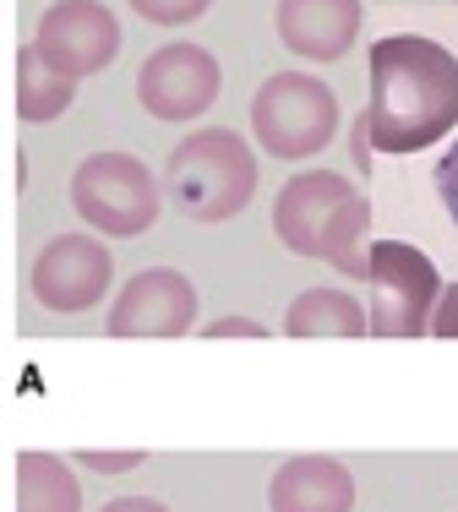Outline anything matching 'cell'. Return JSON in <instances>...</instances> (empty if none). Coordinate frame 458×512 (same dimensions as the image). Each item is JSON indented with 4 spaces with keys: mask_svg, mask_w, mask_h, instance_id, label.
Returning a JSON list of instances; mask_svg holds the SVG:
<instances>
[{
    "mask_svg": "<svg viewBox=\"0 0 458 512\" xmlns=\"http://www.w3.org/2000/svg\"><path fill=\"white\" fill-rule=\"evenodd\" d=\"M366 137L377 153H420L458 126V55L420 33H388L371 44Z\"/></svg>",
    "mask_w": 458,
    "mask_h": 512,
    "instance_id": "obj_1",
    "label": "cell"
},
{
    "mask_svg": "<svg viewBox=\"0 0 458 512\" xmlns=\"http://www.w3.org/2000/svg\"><path fill=\"white\" fill-rule=\"evenodd\" d=\"M371 202L366 191L349 175H333V169H306V175H289L279 202H273V235L284 240L295 256L306 262H328L349 278L371 273Z\"/></svg>",
    "mask_w": 458,
    "mask_h": 512,
    "instance_id": "obj_2",
    "label": "cell"
},
{
    "mask_svg": "<svg viewBox=\"0 0 458 512\" xmlns=\"http://www.w3.org/2000/svg\"><path fill=\"white\" fill-rule=\"evenodd\" d=\"M164 197L191 224H224L257 197V153L240 131L208 126L180 137L164 158Z\"/></svg>",
    "mask_w": 458,
    "mask_h": 512,
    "instance_id": "obj_3",
    "label": "cell"
},
{
    "mask_svg": "<svg viewBox=\"0 0 458 512\" xmlns=\"http://www.w3.org/2000/svg\"><path fill=\"white\" fill-rule=\"evenodd\" d=\"M71 207L88 229L131 240L159 224L164 191H159V175L137 153H88L71 175Z\"/></svg>",
    "mask_w": 458,
    "mask_h": 512,
    "instance_id": "obj_4",
    "label": "cell"
},
{
    "mask_svg": "<svg viewBox=\"0 0 458 512\" xmlns=\"http://www.w3.org/2000/svg\"><path fill=\"white\" fill-rule=\"evenodd\" d=\"M251 131L273 158H311L339 137V93L311 71H279L251 99Z\"/></svg>",
    "mask_w": 458,
    "mask_h": 512,
    "instance_id": "obj_5",
    "label": "cell"
},
{
    "mask_svg": "<svg viewBox=\"0 0 458 512\" xmlns=\"http://www.w3.org/2000/svg\"><path fill=\"white\" fill-rule=\"evenodd\" d=\"M366 273V316L371 338H420L431 333V316L442 300V278L420 246L409 240H371Z\"/></svg>",
    "mask_w": 458,
    "mask_h": 512,
    "instance_id": "obj_6",
    "label": "cell"
},
{
    "mask_svg": "<svg viewBox=\"0 0 458 512\" xmlns=\"http://www.w3.org/2000/svg\"><path fill=\"white\" fill-rule=\"evenodd\" d=\"M219 88H224V71L202 44H164L137 71V104L164 126H186V120L208 115Z\"/></svg>",
    "mask_w": 458,
    "mask_h": 512,
    "instance_id": "obj_7",
    "label": "cell"
},
{
    "mask_svg": "<svg viewBox=\"0 0 458 512\" xmlns=\"http://www.w3.org/2000/svg\"><path fill=\"white\" fill-rule=\"evenodd\" d=\"M33 300L44 311H88L110 295L115 284V256L99 235H55L44 240V251L33 256Z\"/></svg>",
    "mask_w": 458,
    "mask_h": 512,
    "instance_id": "obj_8",
    "label": "cell"
},
{
    "mask_svg": "<svg viewBox=\"0 0 458 512\" xmlns=\"http://www.w3.org/2000/svg\"><path fill=\"white\" fill-rule=\"evenodd\" d=\"M33 44L66 77H99L120 55V22L104 0H55L33 28Z\"/></svg>",
    "mask_w": 458,
    "mask_h": 512,
    "instance_id": "obj_9",
    "label": "cell"
},
{
    "mask_svg": "<svg viewBox=\"0 0 458 512\" xmlns=\"http://www.w3.org/2000/svg\"><path fill=\"white\" fill-rule=\"evenodd\" d=\"M197 322V284L180 267H142L110 306L115 338H180Z\"/></svg>",
    "mask_w": 458,
    "mask_h": 512,
    "instance_id": "obj_10",
    "label": "cell"
},
{
    "mask_svg": "<svg viewBox=\"0 0 458 512\" xmlns=\"http://www.w3.org/2000/svg\"><path fill=\"white\" fill-rule=\"evenodd\" d=\"M273 28L300 60H344L360 39V0H279Z\"/></svg>",
    "mask_w": 458,
    "mask_h": 512,
    "instance_id": "obj_11",
    "label": "cell"
},
{
    "mask_svg": "<svg viewBox=\"0 0 458 512\" xmlns=\"http://www.w3.org/2000/svg\"><path fill=\"white\" fill-rule=\"evenodd\" d=\"M268 507L273 512H355V474L339 458L300 453L273 469Z\"/></svg>",
    "mask_w": 458,
    "mask_h": 512,
    "instance_id": "obj_12",
    "label": "cell"
},
{
    "mask_svg": "<svg viewBox=\"0 0 458 512\" xmlns=\"http://www.w3.org/2000/svg\"><path fill=\"white\" fill-rule=\"evenodd\" d=\"M71 99H77V77L55 71L39 44H22L17 60H11V109H17V120L50 126L71 109Z\"/></svg>",
    "mask_w": 458,
    "mask_h": 512,
    "instance_id": "obj_13",
    "label": "cell"
},
{
    "mask_svg": "<svg viewBox=\"0 0 458 512\" xmlns=\"http://www.w3.org/2000/svg\"><path fill=\"white\" fill-rule=\"evenodd\" d=\"M11 512H82V485L66 458L17 453L11 458Z\"/></svg>",
    "mask_w": 458,
    "mask_h": 512,
    "instance_id": "obj_14",
    "label": "cell"
},
{
    "mask_svg": "<svg viewBox=\"0 0 458 512\" xmlns=\"http://www.w3.org/2000/svg\"><path fill=\"white\" fill-rule=\"evenodd\" d=\"M284 333L289 338H360L371 333V316L344 289H306L284 311Z\"/></svg>",
    "mask_w": 458,
    "mask_h": 512,
    "instance_id": "obj_15",
    "label": "cell"
},
{
    "mask_svg": "<svg viewBox=\"0 0 458 512\" xmlns=\"http://www.w3.org/2000/svg\"><path fill=\"white\" fill-rule=\"evenodd\" d=\"M208 6L213 0H131V11H137L142 22H153V28H186V22H197Z\"/></svg>",
    "mask_w": 458,
    "mask_h": 512,
    "instance_id": "obj_16",
    "label": "cell"
},
{
    "mask_svg": "<svg viewBox=\"0 0 458 512\" xmlns=\"http://www.w3.org/2000/svg\"><path fill=\"white\" fill-rule=\"evenodd\" d=\"M142 458H148V453H137V447H120V453L82 447V453H77V463H82V469H93V474H131V469H142Z\"/></svg>",
    "mask_w": 458,
    "mask_h": 512,
    "instance_id": "obj_17",
    "label": "cell"
},
{
    "mask_svg": "<svg viewBox=\"0 0 458 512\" xmlns=\"http://www.w3.org/2000/svg\"><path fill=\"white\" fill-rule=\"evenodd\" d=\"M437 197L448 207V218L458 224V137H453V148L437 158Z\"/></svg>",
    "mask_w": 458,
    "mask_h": 512,
    "instance_id": "obj_18",
    "label": "cell"
},
{
    "mask_svg": "<svg viewBox=\"0 0 458 512\" xmlns=\"http://www.w3.org/2000/svg\"><path fill=\"white\" fill-rule=\"evenodd\" d=\"M208 338H268V327L257 316H219V322H208Z\"/></svg>",
    "mask_w": 458,
    "mask_h": 512,
    "instance_id": "obj_19",
    "label": "cell"
},
{
    "mask_svg": "<svg viewBox=\"0 0 458 512\" xmlns=\"http://www.w3.org/2000/svg\"><path fill=\"white\" fill-rule=\"evenodd\" d=\"M431 333H437V338H458V284L442 289L437 316H431Z\"/></svg>",
    "mask_w": 458,
    "mask_h": 512,
    "instance_id": "obj_20",
    "label": "cell"
},
{
    "mask_svg": "<svg viewBox=\"0 0 458 512\" xmlns=\"http://www.w3.org/2000/svg\"><path fill=\"white\" fill-rule=\"evenodd\" d=\"M22 191H28V153L11 142L6 148V197H22Z\"/></svg>",
    "mask_w": 458,
    "mask_h": 512,
    "instance_id": "obj_21",
    "label": "cell"
},
{
    "mask_svg": "<svg viewBox=\"0 0 458 512\" xmlns=\"http://www.w3.org/2000/svg\"><path fill=\"white\" fill-rule=\"evenodd\" d=\"M99 512H170V507L153 502V496H115V502H104Z\"/></svg>",
    "mask_w": 458,
    "mask_h": 512,
    "instance_id": "obj_22",
    "label": "cell"
}]
</instances>
